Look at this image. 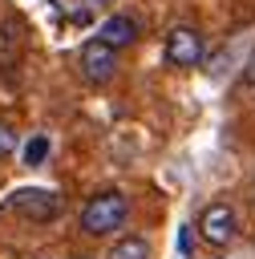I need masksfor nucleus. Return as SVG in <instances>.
<instances>
[{"label": "nucleus", "instance_id": "39448f33", "mask_svg": "<svg viewBox=\"0 0 255 259\" xmlns=\"http://www.w3.org/2000/svg\"><path fill=\"white\" fill-rule=\"evenodd\" d=\"M198 231H202V239H206L210 247H227V243L235 239V231H239L235 210H231L227 202H210V206L202 210V219H198Z\"/></svg>", "mask_w": 255, "mask_h": 259}, {"label": "nucleus", "instance_id": "f257e3e1", "mask_svg": "<svg viewBox=\"0 0 255 259\" xmlns=\"http://www.w3.org/2000/svg\"><path fill=\"white\" fill-rule=\"evenodd\" d=\"M130 219V198L121 190H97L81 206V231L85 235H113Z\"/></svg>", "mask_w": 255, "mask_h": 259}, {"label": "nucleus", "instance_id": "20e7f679", "mask_svg": "<svg viewBox=\"0 0 255 259\" xmlns=\"http://www.w3.org/2000/svg\"><path fill=\"white\" fill-rule=\"evenodd\" d=\"M166 61H170V65H178V69L198 65V61H202V32H198V28H190V24L170 28V36H166Z\"/></svg>", "mask_w": 255, "mask_h": 259}, {"label": "nucleus", "instance_id": "0eeeda50", "mask_svg": "<svg viewBox=\"0 0 255 259\" xmlns=\"http://www.w3.org/2000/svg\"><path fill=\"white\" fill-rule=\"evenodd\" d=\"M105 259H150V243H146L142 235H125V239H117V243L109 247Z\"/></svg>", "mask_w": 255, "mask_h": 259}, {"label": "nucleus", "instance_id": "9d476101", "mask_svg": "<svg viewBox=\"0 0 255 259\" xmlns=\"http://www.w3.org/2000/svg\"><path fill=\"white\" fill-rule=\"evenodd\" d=\"M178 251H182V255H190V231H186V227L178 231Z\"/></svg>", "mask_w": 255, "mask_h": 259}, {"label": "nucleus", "instance_id": "1a4fd4ad", "mask_svg": "<svg viewBox=\"0 0 255 259\" xmlns=\"http://www.w3.org/2000/svg\"><path fill=\"white\" fill-rule=\"evenodd\" d=\"M12 150H16V130H12V125H4V121H0V158H8V154H12Z\"/></svg>", "mask_w": 255, "mask_h": 259}, {"label": "nucleus", "instance_id": "7ed1b4c3", "mask_svg": "<svg viewBox=\"0 0 255 259\" xmlns=\"http://www.w3.org/2000/svg\"><path fill=\"white\" fill-rule=\"evenodd\" d=\"M8 206H12L20 219H28V223H49V219L61 214V198H57L53 190H16V194L8 198Z\"/></svg>", "mask_w": 255, "mask_h": 259}, {"label": "nucleus", "instance_id": "ddd939ff", "mask_svg": "<svg viewBox=\"0 0 255 259\" xmlns=\"http://www.w3.org/2000/svg\"><path fill=\"white\" fill-rule=\"evenodd\" d=\"M69 259H93V255H69Z\"/></svg>", "mask_w": 255, "mask_h": 259}, {"label": "nucleus", "instance_id": "423d86ee", "mask_svg": "<svg viewBox=\"0 0 255 259\" xmlns=\"http://www.w3.org/2000/svg\"><path fill=\"white\" fill-rule=\"evenodd\" d=\"M97 40H105L109 49H130L138 40V20L125 16V12H117V16H109V20L97 24Z\"/></svg>", "mask_w": 255, "mask_h": 259}, {"label": "nucleus", "instance_id": "9b49d317", "mask_svg": "<svg viewBox=\"0 0 255 259\" xmlns=\"http://www.w3.org/2000/svg\"><path fill=\"white\" fill-rule=\"evenodd\" d=\"M247 85H255V57H251V65H247Z\"/></svg>", "mask_w": 255, "mask_h": 259}, {"label": "nucleus", "instance_id": "f03ea898", "mask_svg": "<svg viewBox=\"0 0 255 259\" xmlns=\"http://www.w3.org/2000/svg\"><path fill=\"white\" fill-rule=\"evenodd\" d=\"M77 61H81V77H85L89 85H105V81L117 73V49H109V45L97 40V36L81 45Z\"/></svg>", "mask_w": 255, "mask_h": 259}, {"label": "nucleus", "instance_id": "6e6552de", "mask_svg": "<svg viewBox=\"0 0 255 259\" xmlns=\"http://www.w3.org/2000/svg\"><path fill=\"white\" fill-rule=\"evenodd\" d=\"M45 158H49V138H45V134L28 138V142H24V162H28V166H40Z\"/></svg>", "mask_w": 255, "mask_h": 259}, {"label": "nucleus", "instance_id": "f8f14e48", "mask_svg": "<svg viewBox=\"0 0 255 259\" xmlns=\"http://www.w3.org/2000/svg\"><path fill=\"white\" fill-rule=\"evenodd\" d=\"M85 4H93V8H97V4H113V0H85Z\"/></svg>", "mask_w": 255, "mask_h": 259}]
</instances>
